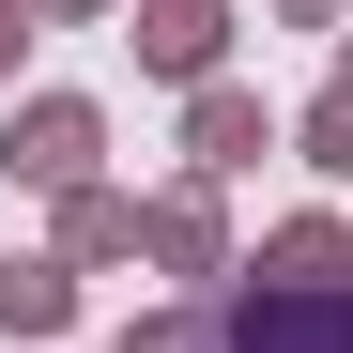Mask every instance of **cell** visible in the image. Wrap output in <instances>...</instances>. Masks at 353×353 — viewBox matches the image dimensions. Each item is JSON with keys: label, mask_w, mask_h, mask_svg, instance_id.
<instances>
[{"label": "cell", "mask_w": 353, "mask_h": 353, "mask_svg": "<svg viewBox=\"0 0 353 353\" xmlns=\"http://www.w3.org/2000/svg\"><path fill=\"white\" fill-rule=\"evenodd\" d=\"M16 169H31V185H77V169H92V108H62V92H46L31 123H16Z\"/></svg>", "instance_id": "obj_3"}, {"label": "cell", "mask_w": 353, "mask_h": 353, "mask_svg": "<svg viewBox=\"0 0 353 353\" xmlns=\"http://www.w3.org/2000/svg\"><path fill=\"white\" fill-rule=\"evenodd\" d=\"M200 353H353L338 276H246L230 307H200Z\"/></svg>", "instance_id": "obj_1"}, {"label": "cell", "mask_w": 353, "mask_h": 353, "mask_svg": "<svg viewBox=\"0 0 353 353\" xmlns=\"http://www.w3.org/2000/svg\"><path fill=\"white\" fill-rule=\"evenodd\" d=\"M261 154V108L246 92H200V169H246Z\"/></svg>", "instance_id": "obj_5"}, {"label": "cell", "mask_w": 353, "mask_h": 353, "mask_svg": "<svg viewBox=\"0 0 353 353\" xmlns=\"http://www.w3.org/2000/svg\"><path fill=\"white\" fill-rule=\"evenodd\" d=\"M139 246H169V261L200 276V261H215V200H154V215H139Z\"/></svg>", "instance_id": "obj_6"}, {"label": "cell", "mask_w": 353, "mask_h": 353, "mask_svg": "<svg viewBox=\"0 0 353 353\" xmlns=\"http://www.w3.org/2000/svg\"><path fill=\"white\" fill-rule=\"evenodd\" d=\"M46 16H92V0H46Z\"/></svg>", "instance_id": "obj_10"}, {"label": "cell", "mask_w": 353, "mask_h": 353, "mask_svg": "<svg viewBox=\"0 0 353 353\" xmlns=\"http://www.w3.org/2000/svg\"><path fill=\"white\" fill-rule=\"evenodd\" d=\"M16 46H31V0H0V62H16Z\"/></svg>", "instance_id": "obj_8"}, {"label": "cell", "mask_w": 353, "mask_h": 353, "mask_svg": "<svg viewBox=\"0 0 353 353\" xmlns=\"http://www.w3.org/2000/svg\"><path fill=\"white\" fill-rule=\"evenodd\" d=\"M292 16H338V0H292Z\"/></svg>", "instance_id": "obj_9"}, {"label": "cell", "mask_w": 353, "mask_h": 353, "mask_svg": "<svg viewBox=\"0 0 353 353\" xmlns=\"http://www.w3.org/2000/svg\"><path fill=\"white\" fill-rule=\"evenodd\" d=\"M215 31H230L215 0H154V16H139V62H154V77H200V62H215Z\"/></svg>", "instance_id": "obj_2"}, {"label": "cell", "mask_w": 353, "mask_h": 353, "mask_svg": "<svg viewBox=\"0 0 353 353\" xmlns=\"http://www.w3.org/2000/svg\"><path fill=\"white\" fill-rule=\"evenodd\" d=\"M62 307H77V276H62V261H0V323H16V338H46Z\"/></svg>", "instance_id": "obj_4"}, {"label": "cell", "mask_w": 353, "mask_h": 353, "mask_svg": "<svg viewBox=\"0 0 353 353\" xmlns=\"http://www.w3.org/2000/svg\"><path fill=\"white\" fill-rule=\"evenodd\" d=\"M139 246V200H77V261H123Z\"/></svg>", "instance_id": "obj_7"}]
</instances>
